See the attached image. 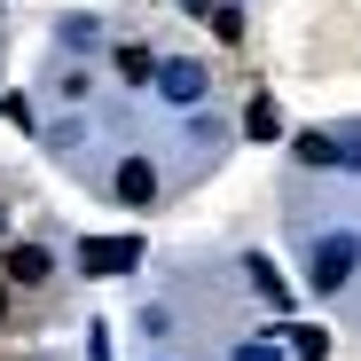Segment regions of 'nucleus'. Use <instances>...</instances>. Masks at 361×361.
Wrapping results in <instances>:
<instances>
[{
	"label": "nucleus",
	"mask_w": 361,
	"mask_h": 361,
	"mask_svg": "<svg viewBox=\"0 0 361 361\" xmlns=\"http://www.w3.org/2000/svg\"><path fill=\"white\" fill-rule=\"evenodd\" d=\"M353 259H361V235H322L314 259H307V283H314V290H345Z\"/></svg>",
	"instance_id": "1"
},
{
	"label": "nucleus",
	"mask_w": 361,
	"mask_h": 361,
	"mask_svg": "<svg viewBox=\"0 0 361 361\" xmlns=\"http://www.w3.org/2000/svg\"><path fill=\"white\" fill-rule=\"evenodd\" d=\"M0 322H8V290H0Z\"/></svg>",
	"instance_id": "14"
},
{
	"label": "nucleus",
	"mask_w": 361,
	"mask_h": 361,
	"mask_svg": "<svg viewBox=\"0 0 361 361\" xmlns=\"http://www.w3.org/2000/svg\"><path fill=\"white\" fill-rule=\"evenodd\" d=\"M283 338H290V361H322V353H330L322 330H283Z\"/></svg>",
	"instance_id": "7"
},
{
	"label": "nucleus",
	"mask_w": 361,
	"mask_h": 361,
	"mask_svg": "<svg viewBox=\"0 0 361 361\" xmlns=\"http://www.w3.org/2000/svg\"><path fill=\"white\" fill-rule=\"evenodd\" d=\"M235 361H283L275 345H235Z\"/></svg>",
	"instance_id": "12"
},
{
	"label": "nucleus",
	"mask_w": 361,
	"mask_h": 361,
	"mask_svg": "<svg viewBox=\"0 0 361 361\" xmlns=\"http://www.w3.org/2000/svg\"><path fill=\"white\" fill-rule=\"evenodd\" d=\"M252 283H259V290H267V298H275V307H283V275H275V267H267V259H252Z\"/></svg>",
	"instance_id": "11"
},
{
	"label": "nucleus",
	"mask_w": 361,
	"mask_h": 361,
	"mask_svg": "<svg viewBox=\"0 0 361 361\" xmlns=\"http://www.w3.org/2000/svg\"><path fill=\"white\" fill-rule=\"evenodd\" d=\"M118 197H126V204H149V197H157L149 157H126V165H118Z\"/></svg>",
	"instance_id": "4"
},
{
	"label": "nucleus",
	"mask_w": 361,
	"mask_h": 361,
	"mask_svg": "<svg viewBox=\"0 0 361 361\" xmlns=\"http://www.w3.org/2000/svg\"><path fill=\"white\" fill-rule=\"evenodd\" d=\"M134 259H142L134 235H87V244H79V267L87 275H134Z\"/></svg>",
	"instance_id": "2"
},
{
	"label": "nucleus",
	"mask_w": 361,
	"mask_h": 361,
	"mask_svg": "<svg viewBox=\"0 0 361 361\" xmlns=\"http://www.w3.org/2000/svg\"><path fill=\"white\" fill-rule=\"evenodd\" d=\"M47 267H55V259H47L39 244H16V252H8V275H16V283H47Z\"/></svg>",
	"instance_id": "6"
},
{
	"label": "nucleus",
	"mask_w": 361,
	"mask_h": 361,
	"mask_svg": "<svg viewBox=\"0 0 361 361\" xmlns=\"http://www.w3.org/2000/svg\"><path fill=\"white\" fill-rule=\"evenodd\" d=\"M212 32H220V39H244V8H235V0H220V8H212Z\"/></svg>",
	"instance_id": "9"
},
{
	"label": "nucleus",
	"mask_w": 361,
	"mask_h": 361,
	"mask_svg": "<svg viewBox=\"0 0 361 361\" xmlns=\"http://www.w3.org/2000/svg\"><path fill=\"white\" fill-rule=\"evenodd\" d=\"M298 157H307V165H353V149L330 142V134H298Z\"/></svg>",
	"instance_id": "5"
},
{
	"label": "nucleus",
	"mask_w": 361,
	"mask_h": 361,
	"mask_svg": "<svg viewBox=\"0 0 361 361\" xmlns=\"http://www.w3.org/2000/svg\"><path fill=\"white\" fill-rule=\"evenodd\" d=\"M180 8H197V16H212V0H180Z\"/></svg>",
	"instance_id": "13"
},
{
	"label": "nucleus",
	"mask_w": 361,
	"mask_h": 361,
	"mask_svg": "<svg viewBox=\"0 0 361 361\" xmlns=\"http://www.w3.org/2000/svg\"><path fill=\"white\" fill-rule=\"evenodd\" d=\"M157 87H165L173 102H204V71H197V63H157Z\"/></svg>",
	"instance_id": "3"
},
{
	"label": "nucleus",
	"mask_w": 361,
	"mask_h": 361,
	"mask_svg": "<svg viewBox=\"0 0 361 361\" xmlns=\"http://www.w3.org/2000/svg\"><path fill=\"white\" fill-rule=\"evenodd\" d=\"M244 126L267 142V134H283V118H275V102H252V110H244Z\"/></svg>",
	"instance_id": "10"
},
{
	"label": "nucleus",
	"mask_w": 361,
	"mask_h": 361,
	"mask_svg": "<svg viewBox=\"0 0 361 361\" xmlns=\"http://www.w3.org/2000/svg\"><path fill=\"white\" fill-rule=\"evenodd\" d=\"M118 71H126V79H157V55L149 47H118Z\"/></svg>",
	"instance_id": "8"
}]
</instances>
